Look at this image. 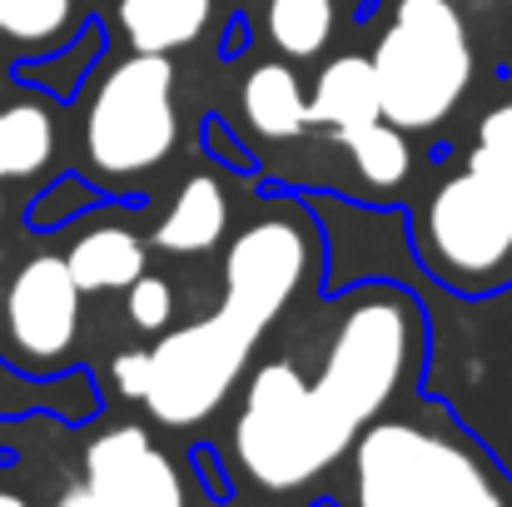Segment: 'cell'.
Returning a JSON list of instances; mask_svg holds the SVG:
<instances>
[{
    "instance_id": "6da1fadb",
    "label": "cell",
    "mask_w": 512,
    "mask_h": 507,
    "mask_svg": "<svg viewBox=\"0 0 512 507\" xmlns=\"http://www.w3.org/2000/svg\"><path fill=\"white\" fill-rule=\"evenodd\" d=\"M423 358L418 304L398 289H363L343 304L319 363L269 358L249 373L234 418V463L264 493L324 478L358 433L388 413Z\"/></svg>"
},
{
    "instance_id": "7a4b0ae2",
    "label": "cell",
    "mask_w": 512,
    "mask_h": 507,
    "mask_svg": "<svg viewBox=\"0 0 512 507\" xmlns=\"http://www.w3.org/2000/svg\"><path fill=\"white\" fill-rule=\"evenodd\" d=\"M309 269H314V229L299 214L269 209L254 224H244L224 259L219 309L199 324L165 334L155 348H140L145 373L135 403H145L150 418H160L165 428L204 423L229 398V388L249 368L254 343L289 309Z\"/></svg>"
},
{
    "instance_id": "3957f363",
    "label": "cell",
    "mask_w": 512,
    "mask_h": 507,
    "mask_svg": "<svg viewBox=\"0 0 512 507\" xmlns=\"http://www.w3.org/2000/svg\"><path fill=\"white\" fill-rule=\"evenodd\" d=\"M348 507H512V483L443 418L398 413L348 448Z\"/></svg>"
},
{
    "instance_id": "277c9868",
    "label": "cell",
    "mask_w": 512,
    "mask_h": 507,
    "mask_svg": "<svg viewBox=\"0 0 512 507\" xmlns=\"http://www.w3.org/2000/svg\"><path fill=\"white\" fill-rule=\"evenodd\" d=\"M368 60L383 120L398 130H438L478 70L468 20L453 0H398Z\"/></svg>"
},
{
    "instance_id": "5b68a950",
    "label": "cell",
    "mask_w": 512,
    "mask_h": 507,
    "mask_svg": "<svg viewBox=\"0 0 512 507\" xmlns=\"http://www.w3.org/2000/svg\"><path fill=\"white\" fill-rule=\"evenodd\" d=\"M179 145L170 55H125L115 60L85 110V160L105 179H145Z\"/></svg>"
},
{
    "instance_id": "8992f818",
    "label": "cell",
    "mask_w": 512,
    "mask_h": 507,
    "mask_svg": "<svg viewBox=\"0 0 512 507\" xmlns=\"http://www.w3.org/2000/svg\"><path fill=\"white\" fill-rule=\"evenodd\" d=\"M418 249L423 264L463 294L503 284L512 269V189L463 165L428 194Z\"/></svg>"
},
{
    "instance_id": "52a82bcc",
    "label": "cell",
    "mask_w": 512,
    "mask_h": 507,
    "mask_svg": "<svg viewBox=\"0 0 512 507\" xmlns=\"http://www.w3.org/2000/svg\"><path fill=\"white\" fill-rule=\"evenodd\" d=\"M5 329L30 363H55L75 348L80 284L70 279V264L60 254H35L20 264L5 294Z\"/></svg>"
},
{
    "instance_id": "ba28073f",
    "label": "cell",
    "mask_w": 512,
    "mask_h": 507,
    "mask_svg": "<svg viewBox=\"0 0 512 507\" xmlns=\"http://www.w3.org/2000/svg\"><path fill=\"white\" fill-rule=\"evenodd\" d=\"M85 488L100 507H184V483L145 428H110L85 453Z\"/></svg>"
},
{
    "instance_id": "9c48e42d",
    "label": "cell",
    "mask_w": 512,
    "mask_h": 507,
    "mask_svg": "<svg viewBox=\"0 0 512 507\" xmlns=\"http://www.w3.org/2000/svg\"><path fill=\"white\" fill-rule=\"evenodd\" d=\"M383 120V100H378V80H373V60L368 55H339L324 65L314 95H309V125H329L334 135H353L363 125Z\"/></svg>"
},
{
    "instance_id": "30bf717a",
    "label": "cell",
    "mask_w": 512,
    "mask_h": 507,
    "mask_svg": "<svg viewBox=\"0 0 512 507\" xmlns=\"http://www.w3.org/2000/svg\"><path fill=\"white\" fill-rule=\"evenodd\" d=\"M224 224H229V199H224L219 179L189 174L179 184V194L170 199L165 219L155 224L150 244L165 249V254H209L224 239Z\"/></svg>"
},
{
    "instance_id": "8fae6325",
    "label": "cell",
    "mask_w": 512,
    "mask_h": 507,
    "mask_svg": "<svg viewBox=\"0 0 512 507\" xmlns=\"http://www.w3.org/2000/svg\"><path fill=\"white\" fill-rule=\"evenodd\" d=\"M239 110L249 120V130L259 140H294L309 130V100H304V85L289 65L279 60H264L249 70L244 90H239Z\"/></svg>"
},
{
    "instance_id": "7c38bea8",
    "label": "cell",
    "mask_w": 512,
    "mask_h": 507,
    "mask_svg": "<svg viewBox=\"0 0 512 507\" xmlns=\"http://www.w3.org/2000/svg\"><path fill=\"white\" fill-rule=\"evenodd\" d=\"M65 264H70V279L80 284V294H115L145 274V239L120 224H100L70 244Z\"/></svg>"
},
{
    "instance_id": "4fadbf2b",
    "label": "cell",
    "mask_w": 512,
    "mask_h": 507,
    "mask_svg": "<svg viewBox=\"0 0 512 507\" xmlns=\"http://www.w3.org/2000/svg\"><path fill=\"white\" fill-rule=\"evenodd\" d=\"M214 0H120V30L145 55H170L204 35Z\"/></svg>"
},
{
    "instance_id": "5bb4252c",
    "label": "cell",
    "mask_w": 512,
    "mask_h": 507,
    "mask_svg": "<svg viewBox=\"0 0 512 507\" xmlns=\"http://www.w3.org/2000/svg\"><path fill=\"white\" fill-rule=\"evenodd\" d=\"M55 155V115L45 105L0 110V179H30Z\"/></svg>"
},
{
    "instance_id": "9a60e30c",
    "label": "cell",
    "mask_w": 512,
    "mask_h": 507,
    "mask_svg": "<svg viewBox=\"0 0 512 507\" xmlns=\"http://www.w3.org/2000/svg\"><path fill=\"white\" fill-rule=\"evenodd\" d=\"M269 40L289 60H314L339 25V0H269Z\"/></svg>"
},
{
    "instance_id": "2e32d148",
    "label": "cell",
    "mask_w": 512,
    "mask_h": 507,
    "mask_svg": "<svg viewBox=\"0 0 512 507\" xmlns=\"http://www.w3.org/2000/svg\"><path fill=\"white\" fill-rule=\"evenodd\" d=\"M343 150L353 160V174L368 189H398L408 179V169H413V150H408L403 130L388 125V120H373V125L343 135Z\"/></svg>"
},
{
    "instance_id": "e0dca14e",
    "label": "cell",
    "mask_w": 512,
    "mask_h": 507,
    "mask_svg": "<svg viewBox=\"0 0 512 507\" xmlns=\"http://www.w3.org/2000/svg\"><path fill=\"white\" fill-rule=\"evenodd\" d=\"M75 0H0V35L20 45H50L65 35Z\"/></svg>"
},
{
    "instance_id": "ac0fdd59",
    "label": "cell",
    "mask_w": 512,
    "mask_h": 507,
    "mask_svg": "<svg viewBox=\"0 0 512 507\" xmlns=\"http://www.w3.org/2000/svg\"><path fill=\"white\" fill-rule=\"evenodd\" d=\"M468 169L473 174H488V179H498V184L512 189V100L508 105H493L478 120V140L468 150Z\"/></svg>"
},
{
    "instance_id": "d6986e66",
    "label": "cell",
    "mask_w": 512,
    "mask_h": 507,
    "mask_svg": "<svg viewBox=\"0 0 512 507\" xmlns=\"http://www.w3.org/2000/svg\"><path fill=\"white\" fill-rule=\"evenodd\" d=\"M125 294H130V324H135V329H145V334L170 329V319H174L170 279H160V274H140Z\"/></svg>"
},
{
    "instance_id": "ffe728a7",
    "label": "cell",
    "mask_w": 512,
    "mask_h": 507,
    "mask_svg": "<svg viewBox=\"0 0 512 507\" xmlns=\"http://www.w3.org/2000/svg\"><path fill=\"white\" fill-rule=\"evenodd\" d=\"M55 507H100V498H95L90 488H75V493H65Z\"/></svg>"
},
{
    "instance_id": "44dd1931",
    "label": "cell",
    "mask_w": 512,
    "mask_h": 507,
    "mask_svg": "<svg viewBox=\"0 0 512 507\" xmlns=\"http://www.w3.org/2000/svg\"><path fill=\"white\" fill-rule=\"evenodd\" d=\"M0 507H30L25 498H15V493H0Z\"/></svg>"
},
{
    "instance_id": "7402d4cb",
    "label": "cell",
    "mask_w": 512,
    "mask_h": 507,
    "mask_svg": "<svg viewBox=\"0 0 512 507\" xmlns=\"http://www.w3.org/2000/svg\"><path fill=\"white\" fill-rule=\"evenodd\" d=\"M0 214H5V199H0Z\"/></svg>"
}]
</instances>
